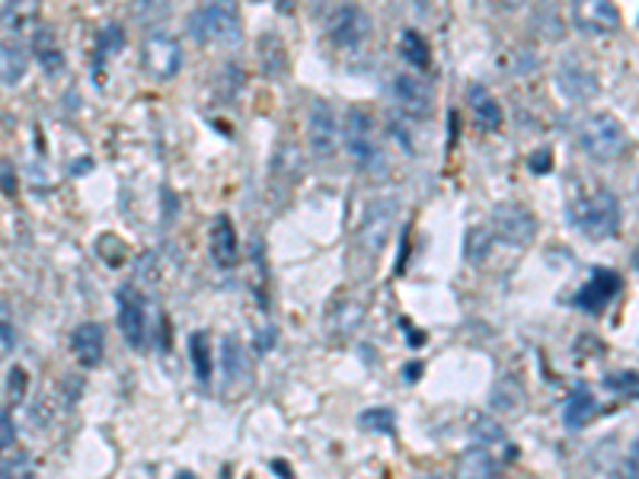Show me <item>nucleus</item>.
I'll use <instances>...</instances> for the list:
<instances>
[{"label": "nucleus", "instance_id": "obj_1", "mask_svg": "<svg viewBox=\"0 0 639 479\" xmlns=\"http://www.w3.org/2000/svg\"><path fill=\"white\" fill-rule=\"evenodd\" d=\"M569 221L589 240H607L620 227V202L611 189L592 185L569 202Z\"/></svg>", "mask_w": 639, "mask_h": 479}, {"label": "nucleus", "instance_id": "obj_2", "mask_svg": "<svg viewBox=\"0 0 639 479\" xmlns=\"http://www.w3.org/2000/svg\"><path fill=\"white\" fill-rule=\"evenodd\" d=\"M198 45H237L243 38V16L237 0H202L186 20Z\"/></svg>", "mask_w": 639, "mask_h": 479}, {"label": "nucleus", "instance_id": "obj_3", "mask_svg": "<svg viewBox=\"0 0 639 479\" xmlns=\"http://www.w3.org/2000/svg\"><path fill=\"white\" fill-rule=\"evenodd\" d=\"M579 145L595 160V163H614L627 150V128L620 125L617 115L611 112H595L582 118L579 125Z\"/></svg>", "mask_w": 639, "mask_h": 479}, {"label": "nucleus", "instance_id": "obj_4", "mask_svg": "<svg viewBox=\"0 0 639 479\" xmlns=\"http://www.w3.org/2000/svg\"><path fill=\"white\" fill-rule=\"evenodd\" d=\"M342 141L349 157L362 167V170H380L384 153H380V141H377V125L372 118V112L352 110L345 115V132Z\"/></svg>", "mask_w": 639, "mask_h": 479}, {"label": "nucleus", "instance_id": "obj_5", "mask_svg": "<svg viewBox=\"0 0 639 479\" xmlns=\"http://www.w3.org/2000/svg\"><path fill=\"white\" fill-rule=\"evenodd\" d=\"M115 310H118V332L132 352H141L148 345V300L135 285H122L115 292Z\"/></svg>", "mask_w": 639, "mask_h": 479}, {"label": "nucleus", "instance_id": "obj_6", "mask_svg": "<svg viewBox=\"0 0 639 479\" xmlns=\"http://www.w3.org/2000/svg\"><path fill=\"white\" fill-rule=\"evenodd\" d=\"M393 215H397V202L393 198H375L362 218L358 227V253L375 262L380 256V250L387 247L390 233H393Z\"/></svg>", "mask_w": 639, "mask_h": 479}, {"label": "nucleus", "instance_id": "obj_7", "mask_svg": "<svg viewBox=\"0 0 639 479\" xmlns=\"http://www.w3.org/2000/svg\"><path fill=\"white\" fill-rule=\"evenodd\" d=\"M141 68L153 77V80H170L180 75L183 68V45L180 38L170 33L153 30L141 42Z\"/></svg>", "mask_w": 639, "mask_h": 479}, {"label": "nucleus", "instance_id": "obj_8", "mask_svg": "<svg viewBox=\"0 0 639 479\" xmlns=\"http://www.w3.org/2000/svg\"><path fill=\"white\" fill-rule=\"evenodd\" d=\"M375 33V26H372V16L358 7V3H345V7H339L333 10V16L327 20V36L330 42L342 48V52H355V48H362L368 38Z\"/></svg>", "mask_w": 639, "mask_h": 479}, {"label": "nucleus", "instance_id": "obj_9", "mask_svg": "<svg viewBox=\"0 0 639 479\" xmlns=\"http://www.w3.org/2000/svg\"><path fill=\"white\" fill-rule=\"evenodd\" d=\"M569 20L585 36H611L620 30V10L614 0H572Z\"/></svg>", "mask_w": 639, "mask_h": 479}, {"label": "nucleus", "instance_id": "obj_10", "mask_svg": "<svg viewBox=\"0 0 639 479\" xmlns=\"http://www.w3.org/2000/svg\"><path fill=\"white\" fill-rule=\"evenodd\" d=\"M492 237L509 247H527L537 237V218L518 202L495 205L492 212Z\"/></svg>", "mask_w": 639, "mask_h": 479}, {"label": "nucleus", "instance_id": "obj_11", "mask_svg": "<svg viewBox=\"0 0 639 479\" xmlns=\"http://www.w3.org/2000/svg\"><path fill=\"white\" fill-rule=\"evenodd\" d=\"M342 145V132H339L336 110L330 103H313V110L307 115V148L317 160H330Z\"/></svg>", "mask_w": 639, "mask_h": 479}, {"label": "nucleus", "instance_id": "obj_12", "mask_svg": "<svg viewBox=\"0 0 639 479\" xmlns=\"http://www.w3.org/2000/svg\"><path fill=\"white\" fill-rule=\"evenodd\" d=\"M390 96L400 110L413 118H429L432 110H435V96L432 90L413 75H397L390 80Z\"/></svg>", "mask_w": 639, "mask_h": 479}, {"label": "nucleus", "instance_id": "obj_13", "mask_svg": "<svg viewBox=\"0 0 639 479\" xmlns=\"http://www.w3.org/2000/svg\"><path fill=\"white\" fill-rule=\"evenodd\" d=\"M557 83H560L566 100H572V103H585L598 93V77L592 75L579 58H563V65L557 71Z\"/></svg>", "mask_w": 639, "mask_h": 479}, {"label": "nucleus", "instance_id": "obj_14", "mask_svg": "<svg viewBox=\"0 0 639 479\" xmlns=\"http://www.w3.org/2000/svg\"><path fill=\"white\" fill-rule=\"evenodd\" d=\"M208 250H212V262L218 269H237L240 262V237H237V227L227 215H218L212 224V240H208Z\"/></svg>", "mask_w": 639, "mask_h": 479}, {"label": "nucleus", "instance_id": "obj_15", "mask_svg": "<svg viewBox=\"0 0 639 479\" xmlns=\"http://www.w3.org/2000/svg\"><path fill=\"white\" fill-rule=\"evenodd\" d=\"M620 292V275L607 272V269H598L585 285L582 292L575 295V307L589 310V313H602L604 307L611 304V297Z\"/></svg>", "mask_w": 639, "mask_h": 479}, {"label": "nucleus", "instance_id": "obj_16", "mask_svg": "<svg viewBox=\"0 0 639 479\" xmlns=\"http://www.w3.org/2000/svg\"><path fill=\"white\" fill-rule=\"evenodd\" d=\"M71 352L83 368H96L106 355V332L100 323H80L71 335Z\"/></svg>", "mask_w": 639, "mask_h": 479}, {"label": "nucleus", "instance_id": "obj_17", "mask_svg": "<svg viewBox=\"0 0 639 479\" xmlns=\"http://www.w3.org/2000/svg\"><path fill=\"white\" fill-rule=\"evenodd\" d=\"M499 474H502V460L489 451L487 444L464 451L457 467H454V479H499Z\"/></svg>", "mask_w": 639, "mask_h": 479}, {"label": "nucleus", "instance_id": "obj_18", "mask_svg": "<svg viewBox=\"0 0 639 479\" xmlns=\"http://www.w3.org/2000/svg\"><path fill=\"white\" fill-rule=\"evenodd\" d=\"M362 317H365V300L349 295V292H342V295L330 304L327 323H330V332H333V335H352V332L362 327Z\"/></svg>", "mask_w": 639, "mask_h": 479}, {"label": "nucleus", "instance_id": "obj_19", "mask_svg": "<svg viewBox=\"0 0 639 479\" xmlns=\"http://www.w3.org/2000/svg\"><path fill=\"white\" fill-rule=\"evenodd\" d=\"M467 100H470V112H473V125L480 132H499L502 128V122H505L502 106H499V100L489 93L483 83H473L467 90Z\"/></svg>", "mask_w": 639, "mask_h": 479}, {"label": "nucleus", "instance_id": "obj_20", "mask_svg": "<svg viewBox=\"0 0 639 479\" xmlns=\"http://www.w3.org/2000/svg\"><path fill=\"white\" fill-rule=\"evenodd\" d=\"M0 23L13 36H33L38 23V0H7L0 10Z\"/></svg>", "mask_w": 639, "mask_h": 479}, {"label": "nucleus", "instance_id": "obj_21", "mask_svg": "<svg viewBox=\"0 0 639 479\" xmlns=\"http://www.w3.org/2000/svg\"><path fill=\"white\" fill-rule=\"evenodd\" d=\"M301 170H304L301 148L292 145V141H282L278 150H275V157H272V176H275L282 185H295L301 180Z\"/></svg>", "mask_w": 639, "mask_h": 479}, {"label": "nucleus", "instance_id": "obj_22", "mask_svg": "<svg viewBox=\"0 0 639 479\" xmlns=\"http://www.w3.org/2000/svg\"><path fill=\"white\" fill-rule=\"evenodd\" d=\"M26 68H30L26 52L20 45H13V42H3L0 45V83L3 87H16L26 77Z\"/></svg>", "mask_w": 639, "mask_h": 479}, {"label": "nucleus", "instance_id": "obj_23", "mask_svg": "<svg viewBox=\"0 0 639 479\" xmlns=\"http://www.w3.org/2000/svg\"><path fill=\"white\" fill-rule=\"evenodd\" d=\"M221 365H225V380L230 387L233 384H250V358L237 345V339H225V345H221Z\"/></svg>", "mask_w": 639, "mask_h": 479}, {"label": "nucleus", "instance_id": "obj_24", "mask_svg": "<svg viewBox=\"0 0 639 479\" xmlns=\"http://www.w3.org/2000/svg\"><path fill=\"white\" fill-rule=\"evenodd\" d=\"M595 412H598V400H595V394H589L585 387H582V390H575L563 409L566 429H585V425L592 422V415H595Z\"/></svg>", "mask_w": 639, "mask_h": 479}, {"label": "nucleus", "instance_id": "obj_25", "mask_svg": "<svg viewBox=\"0 0 639 479\" xmlns=\"http://www.w3.org/2000/svg\"><path fill=\"white\" fill-rule=\"evenodd\" d=\"M400 58L415 68V71H429L432 68V48H429V42L422 33H415V30H407L403 36H400Z\"/></svg>", "mask_w": 639, "mask_h": 479}, {"label": "nucleus", "instance_id": "obj_26", "mask_svg": "<svg viewBox=\"0 0 639 479\" xmlns=\"http://www.w3.org/2000/svg\"><path fill=\"white\" fill-rule=\"evenodd\" d=\"M189 358H192L195 377H198L202 384H208V380H212L215 362H212V342H208L205 332H195V335L189 339Z\"/></svg>", "mask_w": 639, "mask_h": 479}, {"label": "nucleus", "instance_id": "obj_27", "mask_svg": "<svg viewBox=\"0 0 639 479\" xmlns=\"http://www.w3.org/2000/svg\"><path fill=\"white\" fill-rule=\"evenodd\" d=\"M33 42H36V55L38 61H42V68L48 71V75H55L61 65H65V55H61V48H58V38L52 36L48 30H36L33 33Z\"/></svg>", "mask_w": 639, "mask_h": 479}, {"label": "nucleus", "instance_id": "obj_28", "mask_svg": "<svg viewBox=\"0 0 639 479\" xmlns=\"http://www.w3.org/2000/svg\"><path fill=\"white\" fill-rule=\"evenodd\" d=\"M260 58H263V71L269 77L282 75V71L288 68V55H285V45L278 42V36H275V33H269V36H263V42H260Z\"/></svg>", "mask_w": 639, "mask_h": 479}, {"label": "nucleus", "instance_id": "obj_29", "mask_svg": "<svg viewBox=\"0 0 639 479\" xmlns=\"http://www.w3.org/2000/svg\"><path fill=\"white\" fill-rule=\"evenodd\" d=\"M492 230H487V227H477V230H470L467 233V259L470 262H480V259H487L489 247H492Z\"/></svg>", "mask_w": 639, "mask_h": 479}, {"label": "nucleus", "instance_id": "obj_30", "mask_svg": "<svg viewBox=\"0 0 639 479\" xmlns=\"http://www.w3.org/2000/svg\"><path fill=\"white\" fill-rule=\"evenodd\" d=\"M170 3L173 0H135V16H138V23H157V20L170 16Z\"/></svg>", "mask_w": 639, "mask_h": 479}, {"label": "nucleus", "instance_id": "obj_31", "mask_svg": "<svg viewBox=\"0 0 639 479\" xmlns=\"http://www.w3.org/2000/svg\"><path fill=\"white\" fill-rule=\"evenodd\" d=\"M96 45H100V52H96V65H103L106 61V55H113L118 52L122 45H125V33H122V26H106L100 38H96Z\"/></svg>", "mask_w": 639, "mask_h": 479}, {"label": "nucleus", "instance_id": "obj_32", "mask_svg": "<svg viewBox=\"0 0 639 479\" xmlns=\"http://www.w3.org/2000/svg\"><path fill=\"white\" fill-rule=\"evenodd\" d=\"M13 349H16V327H13L10 307L0 304V358H7Z\"/></svg>", "mask_w": 639, "mask_h": 479}, {"label": "nucleus", "instance_id": "obj_33", "mask_svg": "<svg viewBox=\"0 0 639 479\" xmlns=\"http://www.w3.org/2000/svg\"><path fill=\"white\" fill-rule=\"evenodd\" d=\"M614 479H639V435L630 444L627 457L620 460V467L614 470Z\"/></svg>", "mask_w": 639, "mask_h": 479}, {"label": "nucleus", "instance_id": "obj_34", "mask_svg": "<svg viewBox=\"0 0 639 479\" xmlns=\"http://www.w3.org/2000/svg\"><path fill=\"white\" fill-rule=\"evenodd\" d=\"M362 425L375 429V432H393V412L390 409H372V412L362 415Z\"/></svg>", "mask_w": 639, "mask_h": 479}, {"label": "nucleus", "instance_id": "obj_35", "mask_svg": "<svg viewBox=\"0 0 639 479\" xmlns=\"http://www.w3.org/2000/svg\"><path fill=\"white\" fill-rule=\"evenodd\" d=\"M607 387H614V390H627L630 397H639V374H614V377H607Z\"/></svg>", "mask_w": 639, "mask_h": 479}, {"label": "nucleus", "instance_id": "obj_36", "mask_svg": "<svg viewBox=\"0 0 639 479\" xmlns=\"http://www.w3.org/2000/svg\"><path fill=\"white\" fill-rule=\"evenodd\" d=\"M16 442V425L10 419V412H0V454Z\"/></svg>", "mask_w": 639, "mask_h": 479}, {"label": "nucleus", "instance_id": "obj_37", "mask_svg": "<svg viewBox=\"0 0 639 479\" xmlns=\"http://www.w3.org/2000/svg\"><path fill=\"white\" fill-rule=\"evenodd\" d=\"M550 167H554V153H550V150H540V153L530 157V170H534V173H547Z\"/></svg>", "mask_w": 639, "mask_h": 479}, {"label": "nucleus", "instance_id": "obj_38", "mask_svg": "<svg viewBox=\"0 0 639 479\" xmlns=\"http://www.w3.org/2000/svg\"><path fill=\"white\" fill-rule=\"evenodd\" d=\"M534 0H499V7L505 10V13H518V10H527Z\"/></svg>", "mask_w": 639, "mask_h": 479}, {"label": "nucleus", "instance_id": "obj_39", "mask_svg": "<svg viewBox=\"0 0 639 479\" xmlns=\"http://www.w3.org/2000/svg\"><path fill=\"white\" fill-rule=\"evenodd\" d=\"M0 479H20V477H16V474H13L10 467H3V470H0Z\"/></svg>", "mask_w": 639, "mask_h": 479}]
</instances>
